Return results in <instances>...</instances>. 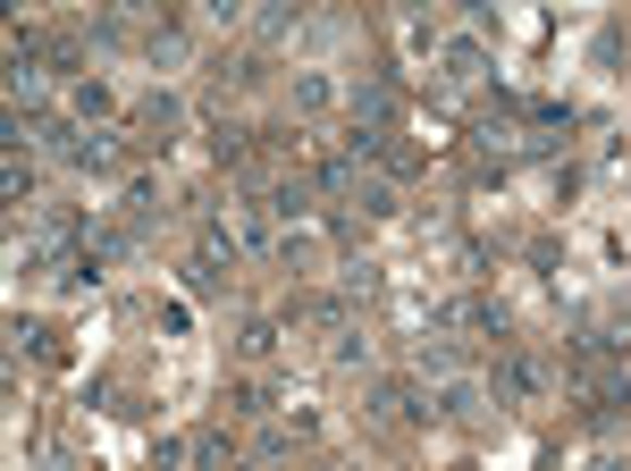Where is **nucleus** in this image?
I'll return each mask as SVG.
<instances>
[{
  "instance_id": "6",
  "label": "nucleus",
  "mask_w": 631,
  "mask_h": 471,
  "mask_svg": "<svg viewBox=\"0 0 631 471\" xmlns=\"http://www.w3.org/2000/svg\"><path fill=\"white\" fill-rule=\"evenodd\" d=\"M261 202H270V220H304V211H312V194L295 186V177H286V186H270Z\"/></svg>"
},
{
  "instance_id": "9",
  "label": "nucleus",
  "mask_w": 631,
  "mask_h": 471,
  "mask_svg": "<svg viewBox=\"0 0 631 471\" xmlns=\"http://www.w3.org/2000/svg\"><path fill=\"white\" fill-rule=\"evenodd\" d=\"M304 26V17H295V9H261V17H252V34H261V42H286V34Z\"/></svg>"
},
{
  "instance_id": "10",
  "label": "nucleus",
  "mask_w": 631,
  "mask_h": 471,
  "mask_svg": "<svg viewBox=\"0 0 631 471\" xmlns=\"http://www.w3.org/2000/svg\"><path fill=\"white\" fill-rule=\"evenodd\" d=\"M354 202H362L371 220H387V211H396V186H387V177H362V194H354Z\"/></svg>"
},
{
  "instance_id": "2",
  "label": "nucleus",
  "mask_w": 631,
  "mask_h": 471,
  "mask_svg": "<svg viewBox=\"0 0 631 471\" xmlns=\"http://www.w3.org/2000/svg\"><path fill=\"white\" fill-rule=\"evenodd\" d=\"M497 396L505 405H539V396H547V371H539L531 354H505L497 362Z\"/></svg>"
},
{
  "instance_id": "1",
  "label": "nucleus",
  "mask_w": 631,
  "mask_h": 471,
  "mask_svg": "<svg viewBox=\"0 0 631 471\" xmlns=\"http://www.w3.org/2000/svg\"><path fill=\"white\" fill-rule=\"evenodd\" d=\"M438 85H446V94H480V85H488V51H480L472 34L438 42Z\"/></svg>"
},
{
  "instance_id": "5",
  "label": "nucleus",
  "mask_w": 631,
  "mask_h": 471,
  "mask_svg": "<svg viewBox=\"0 0 631 471\" xmlns=\"http://www.w3.org/2000/svg\"><path fill=\"white\" fill-rule=\"evenodd\" d=\"M472 405H480V387H472V379H446L438 396H430V412H438V421H463Z\"/></svg>"
},
{
  "instance_id": "4",
  "label": "nucleus",
  "mask_w": 631,
  "mask_h": 471,
  "mask_svg": "<svg viewBox=\"0 0 631 471\" xmlns=\"http://www.w3.org/2000/svg\"><path fill=\"white\" fill-rule=\"evenodd\" d=\"M329 101H337V76H320V67H304V76H295V110H329Z\"/></svg>"
},
{
  "instance_id": "11",
  "label": "nucleus",
  "mask_w": 631,
  "mask_h": 471,
  "mask_svg": "<svg viewBox=\"0 0 631 471\" xmlns=\"http://www.w3.org/2000/svg\"><path fill=\"white\" fill-rule=\"evenodd\" d=\"M0 186H9V202H34V169H26V152H9V177H0Z\"/></svg>"
},
{
  "instance_id": "7",
  "label": "nucleus",
  "mask_w": 631,
  "mask_h": 471,
  "mask_svg": "<svg viewBox=\"0 0 631 471\" xmlns=\"http://www.w3.org/2000/svg\"><path fill=\"white\" fill-rule=\"evenodd\" d=\"M110 110H119V101H110V85H101V76H85V85H76V119H110Z\"/></svg>"
},
{
  "instance_id": "3",
  "label": "nucleus",
  "mask_w": 631,
  "mask_h": 471,
  "mask_svg": "<svg viewBox=\"0 0 631 471\" xmlns=\"http://www.w3.org/2000/svg\"><path fill=\"white\" fill-rule=\"evenodd\" d=\"M421 379H438V387H446V379H463V354L446 346V337H421Z\"/></svg>"
},
{
  "instance_id": "8",
  "label": "nucleus",
  "mask_w": 631,
  "mask_h": 471,
  "mask_svg": "<svg viewBox=\"0 0 631 471\" xmlns=\"http://www.w3.org/2000/svg\"><path fill=\"white\" fill-rule=\"evenodd\" d=\"M236 346H245L252 362H261V354H279V320H245V337H236Z\"/></svg>"
}]
</instances>
